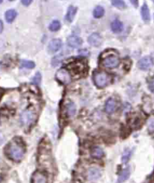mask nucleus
Returning <instances> with one entry per match:
<instances>
[{"mask_svg":"<svg viewBox=\"0 0 154 183\" xmlns=\"http://www.w3.org/2000/svg\"><path fill=\"white\" fill-rule=\"evenodd\" d=\"M140 14H141L142 19L144 22L149 23L150 21V9H149L148 6L146 3L142 6L141 10H140Z\"/></svg>","mask_w":154,"mask_h":183,"instance_id":"nucleus-11","label":"nucleus"},{"mask_svg":"<svg viewBox=\"0 0 154 183\" xmlns=\"http://www.w3.org/2000/svg\"><path fill=\"white\" fill-rule=\"evenodd\" d=\"M21 66L23 68H27V69H33L36 67V64L33 61H26V60H23L21 62Z\"/></svg>","mask_w":154,"mask_h":183,"instance_id":"nucleus-24","label":"nucleus"},{"mask_svg":"<svg viewBox=\"0 0 154 183\" xmlns=\"http://www.w3.org/2000/svg\"><path fill=\"white\" fill-rule=\"evenodd\" d=\"M42 80V75L41 73H39V72H37V73H36V75H35L34 77L33 78V83L35 84H39L40 82H41Z\"/></svg>","mask_w":154,"mask_h":183,"instance_id":"nucleus-27","label":"nucleus"},{"mask_svg":"<svg viewBox=\"0 0 154 183\" xmlns=\"http://www.w3.org/2000/svg\"><path fill=\"white\" fill-rule=\"evenodd\" d=\"M111 3L114 7L118 8V9L123 10L126 8L125 3L123 0H111Z\"/></svg>","mask_w":154,"mask_h":183,"instance_id":"nucleus-22","label":"nucleus"},{"mask_svg":"<svg viewBox=\"0 0 154 183\" xmlns=\"http://www.w3.org/2000/svg\"><path fill=\"white\" fill-rule=\"evenodd\" d=\"M62 41L60 39H54L49 43L48 46V51L49 53H55L61 49Z\"/></svg>","mask_w":154,"mask_h":183,"instance_id":"nucleus-8","label":"nucleus"},{"mask_svg":"<svg viewBox=\"0 0 154 183\" xmlns=\"http://www.w3.org/2000/svg\"><path fill=\"white\" fill-rule=\"evenodd\" d=\"M66 109L67 113L68 116H70V117H73V116L76 114V105H75V104L73 103V102H69L68 104H67Z\"/></svg>","mask_w":154,"mask_h":183,"instance_id":"nucleus-21","label":"nucleus"},{"mask_svg":"<svg viewBox=\"0 0 154 183\" xmlns=\"http://www.w3.org/2000/svg\"><path fill=\"white\" fill-rule=\"evenodd\" d=\"M71 65V69L74 73H80L82 72H83V70H85V65L84 64L81 63V62H74L73 64H72Z\"/></svg>","mask_w":154,"mask_h":183,"instance_id":"nucleus-18","label":"nucleus"},{"mask_svg":"<svg viewBox=\"0 0 154 183\" xmlns=\"http://www.w3.org/2000/svg\"><path fill=\"white\" fill-rule=\"evenodd\" d=\"M76 12H77V8L76 7H75V6H70L67 9V12L66 17H65V18H66V21H68V22L71 23L72 21H73V19H74Z\"/></svg>","mask_w":154,"mask_h":183,"instance_id":"nucleus-14","label":"nucleus"},{"mask_svg":"<svg viewBox=\"0 0 154 183\" xmlns=\"http://www.w3.org/2000/svg\"><path fill=\"white\" fill-rule=\"evenodd\" d=\"M148 127L150 130H154V119H151V120L149 121Z\"/></svg>","mask_w":154,"mask_h":183,"instance_id":"nucleus-30","label":"nucleus"},{"mask_svg":"<svg viewBox=\"0 0 154 183\" xmlns=\"http://www.w3.org/2000/svg\"><path fill=\"white\" fill-rule=\"evenodd\" d=\"M131 155H132V152L130 150H128V149H127V150H125V152H124L123 157H122V160H123L124 164H126V163L129 160Z\"/></svg>","mask_w":154,"mask_h":183,"instance_id":"nucleus-26","label":"nucleus"},{"mask_svg":"<svg viewBox=\"0 0 154 183\" xmlns=\"http://www.w3.org/2000/svg\"><path fill=\"white\" fill-rule=\"evenodd\" d=\"M33 183H47L46 177L41 173H36L33 176Z\"/></svg>","mask_w":154,"mask_h":183,"instance_id":"nucleus-19","label":"nucleus"},{"mask_svg":"<svg viewBox=\"0 0 154 183\" xmlns=\"http://www.w3.org/2000/svg\"><path fill=\"white\" fill-rule=\"evenodd\" d=\"M21 2L24 6H29L32 3L33 0H21Z\"/></svg>","mask_w":154,"mask_h":183,"instance_id":"nucleus-29","label":"nucleus"},{"mask_svg":"<svg viewBox=\"0 0 154 183\" xmlns=\"http://www.w3.org/2000/svg\"><path fill=\"white\" fill-rule=\"evenodd\" d=\"M0 180H1V178H0Z\"/></svg>","mask_w":154,"mask_h":183,"instance_id":"nucleus-37","label":"nucleus"},{"mask_svg":"<svg viewBox=\"0 0 154 183\" xmlns=\"http://www.w3.org/2000/svg\"><path fill=\"white\" fill-rule=\"evenodd\" d=\"M94 82L98 88H103L108 83L107 73L103 71H97L94 74Z\"/></svg>","mask_w":154,"mask_h":183,"instance_id":"nucleus-1","label":"nucleus"},{"mask_svg":"<svg viewBox=\"0 0 154 183\" xmlns=\"http://www.w3.org/2000/svg\"><path fill=\"white\" fill-rule=\"evenodd\" d=\"M101 176V172L98 168L91 167L88 171V179L89 181H97Z\"/></svg>","mask_w":154,"mask_h":183,"instance_id":"nucleus-9","label":"nucleus"},{"mask_svg":"<svg viewBox=\"0 0 154 183\" xmlns=\"http://www.w3.org/2000/svg\"><path fill=\"white\" fill-rule=\"evenodd\" d=\"M148 87H149V89L150 90V92H153L154 93V77L153 78H152L151 80H150V82H149Z\"/></svg>","mask_w":154,"mask_h":183,"instance_id":"nucleus-28","label":"nucleus"},{"mask_svg":"<svg viewBox=\"0 0 154 183\" xmlns=\"http://www.w3.org/2000/svg\"><path fill=\"white\" fill-rule=\"evenodd\" d=\"M3 27H3V22L1 21V20H0V33H2Z\"/></svg>","mask_w":154,"mask_h":183,"instance_id":"nucleus-33","label":"nucleus"},{"mask_svg":"<svg viewBox=\"0 0 154 183\" xmlns=\"http://www.w3.org/2000/svg\"><path fill=\"white\" fill-rule=\"evenodd\" d=\"M111 31L114 33H120L123 30V23L120 20H114L110 25Z\"/></svg>","mask_w":154,"mask_h":183,"instance_id":"nucleus-12","label":"nucleus"},{"mask_svg":"<svg viewBox=\"0 0 154 183\" xmlns=\"http://www.w3.org/2000/svg\"><path fill=\"white\" fill-rule=\"evenodd\" d=\"M116 107V102L113 98H110L105 104V110L107 114H112L115 111Z\"/></svg>","mask_w":154,"mask_h":183,"instance_id":"nucleus-13","label":"nucleus"},{"mask_svg":"<svg viewBox=\"0 0 154 183\" xmlns=\"http://www.w3.org/2000/svg\"><path fill=\"white\" fill-rule=\"evenodd\" d=\"M56 78L60 83L67 85L71 81V75L67 70L64 68L60 69L56 73Z\"/></svg>","mask_w":154,"mask_h":183,"instance_id":"nucleus-5","label":"nucleus"},{"mask_svg":"<svg viewBox=\"0 0 154 183\" xmlns=\"http://www.w3.org/2000/svg\"><path fill=\"white\" fill-rule=\"evenodd\" d=\"M20 120L24 127H29L35 120V114L31 110H25L20 116Z\"/></svg>","mask_w":154,"mask_h":183,"instance_id":"nucleus-3","label":"nucleus"},{"mask_svg":"<svg viewBox=\"0 0 154 183\" xmlns=\"http://www.w3.org/2000/svg\"><path fill=\"white\" fill-rule=\"evenodd\" d=\"M5 142V136L1 132H0V145H2Z\"/></svg>","mask_w":154,"mask_h":183,"instance_id":"nucleus-32","label":"nucleus"},{"mask_svg":"<svg viewBox=\"0 0 154 183\" xmlns=\"http://www.w3.org/2000/svg\"><path fill=\"white\" fill-rule=\"evenodd\" d=\"M83 40L77 36H70L67 38V44L68 46L72 48H79L83 44Z\"/></svg>","mask_w":154,"mask_h":183,"instance_id":"nucleus-10","label":"nucleus"},{"mask_svg":"<svg viewBox=\"0 0 154 183\" xmlns=\"http://www.w3.org/2000/svg\"><path fill=\"white\" fill-rule=\"evenodd\" d=\"M154 64L153 59L150 56H145L139 60L138 62V67L140 70H148L153 68Z\"/></svg>","mask_w":154,"mask_h":183,"instance_id":"nucleus-6","label":"nucleus"},{"mask_svg":"<svg viewBox=\"0 0 154 183\" xmlns=\"http://www.w3.org/2000/svg\"><path fill=\"white\" fill-rule=\"evenodd\" d=\"M9 1H14V0H9Z\"/></svg>","mask_w":154,"mask_h":183,"instance_id":"nucleus-35","label":"nucleus"},{"mask_svg":"<svg viewBox=\"0 0 154 183\" xmlns=\"http://www.w3.org/2000/svg\"><path fill=\"white\" fill-rule=\"evenodd\" d=\"M2 1H3V0H0V4H1V3L2 2Z\"/></svg>","mask_w":154,"mask_h":183,"instance_id":"nucleus-34","label":"nucleus"},{"mask_svg":"<svg viewBox=\"0 0 154 183\" xmlns=\"http://www.w3.org/2000/svg\"><path fill=\"white\" fill-rule=\"evenodd\" d=\"M62 60H63V55H62V54H61V55H58L52 58L51 64H52V65L54 67H57L58 65H59L61 63Z\"/></svg>","mask_w":154,"mask_h":183,"instance_id":"nucleus-25","label":"nucleus"},{"mask_svg":"<svg viewBox=\"0 0 154 183\" xmlns=\"http://www.w3.org/2000/svg\"><path fill=\"white\" fill-rule=\"evenodd\" d=\"M6 20L8 23H12L17 17V11L14 9H9L6 12Z\"/></svg>","mask_w":154,"mask_h":183,"instance_id":"nucleus-17","label":"nucleus"},{"mask_svg":"<svg viewBox=\"0 0 154 183\" xmlns=\"http://www.w3.org/2000/svg\"><path fill=\"white\" fill-rule=\"evenodd\" d=\"M120 58L116 55H109L103 58L102 61V64L105 67V68L109 69H113L117 68L120 64Z\"/></svg>","mask_w":154,"mask_h":183,"instance_id":"nucleus-4","label":"nucleus"},{"mask_svg":"<svg viewBox=\"0 0 154 183\" xmlns=\"http://www.w3.org/2000/svg\"><path fill=\"white\" fill-rule=\"evenodd\" d=\"M130 174H131V170H130L129 167H127L125 169H124L123 170V172L121 173L120 176L118 178V180H117V183H123L126 181L127 179L129 178Z\"/></svg>","mask_w":154,"mask_h":183,"instance_id":"nucleus-15","label":"nucleus"},{"mask_svg":"<svg viewBox=\"0 0 154 183\" xmlns=\"http://www.w3.org/2000/svg\"><path fill=\"white\" fill-rule=\"evenodd\" d=\"M91 154L95 158H101L104 155V152H103V150L101 148L98 147V146H95L91 149Z\"/></svg>","mask_w":154,"mask_h":183,"instance_id":"nucleus-16","label":"nucleus"},{"mask_svg":"<svg viewBox=\"0 0 154 183\" xmlns=\"http://www.w3.org/2000/svg\"><path fill=\"white\" fill-rule=\"evenodd\" d=\"M8 154L13 160L20 161L23 158V150L21 146L18 145L17 144H12L10 146Z\"/></svg>","mask_w":154,"mask_h":183,"instance_id":"nucleus-2","label":"nucleus"},{"mask_svg":"<svg viewBox=\"0 0 154 183\" xmlns=\"http://www.w3.org/2000/svg\"><path fill=\"white\" fill-rule=\"evenodd\" d=\"M130 2H131L132 4L133 5V6H135V8H138V5H139L138 0H130Z\"/></svg>","mask_w":154,"mask_h":183,"instance_id":"nucleus-31","label":"nucleus"},{"mask_svg":"<svg viewBox=\"0 0 154 183\" xmlns=\"http://www.w3.org/2000/svg\"><path fill=\"white\" fill-rule=\"evenodd\" d=\"M151 1H153V2H154V0H151Z\"/></svg>","mask_w":154,"mask_h":183,"instance_id":"nucleus-36","label":"nucleus"},{"mask_svg":"<svg viewBox=\"0 0 154 183\" xmlns=\"http://www.w3.org/2000/svg\"><path fill=\"white\" fill-rule=\"evenodd\" d=\"M48 28L51 32H56L59 31L60 28H61V23H60L59 21L55 20V21H53L52 22L50 23Z\"/></svg>","mask_w":154,"mask_h":183,"instance_id":"nucleus-23","label":"nucleus"},{"mask_svg":"<svg viewBox=\"0 0 154 183\" xmlns=\"http://www.w3.org/2000/svg\"><path fill=\"white\" fill-rule=\"evenodd\" d=\"M105 10L102 6H98L95 8L93 11V15L95 18H100L103 16Z\"/></svg>","mask_w":154,"mask_h":183,"instance_id":"nucleus-20","label":"nucleus"},{"mask_svg":"<svg viewBox=\"0 0 154 183\" xmlns=\"http://www.w3.org/2000/svg\"><path fill=\"white\" fill-rule=\"evenodd\" d=\"M88 42L91 46L98 48L103 43V38L101 37V36H100L99 33H93L88 36Z\"/></svg>","mask_w":154,"mask_h":183,"instance_id":"nucleus-7","label":"nucleus"}]
</instances>
